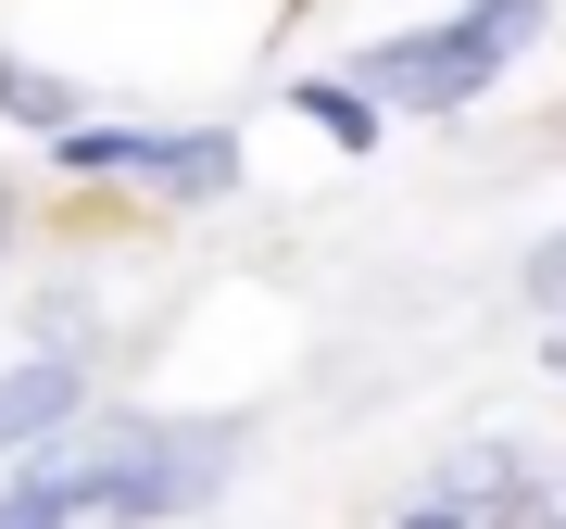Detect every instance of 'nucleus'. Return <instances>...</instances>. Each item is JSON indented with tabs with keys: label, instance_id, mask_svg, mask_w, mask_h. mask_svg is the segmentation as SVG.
<instances>
[{
	"label": "nucleus",
	"instance_id": "obj_9",
	"mask_svg": "<svg viewBox=\"0 0 566 529\" xmlns=\"http://www.w3.org/2000/svg\"><path fill=\"white\" fill-rule=\"evenodd\" d=\"M528 303H542V315H566V227L528 252Z\"/></svg>",
	"mask_w": 566,
	"mask_h": 529
},
{
	"label": "nucleus",
	"instance_id": "obj_10",
	"mask_svg": "<svg viewBox=\"0 0 566 529\" xmlns=\"http://www.w3.org/2000/svg\"><path fill=\"white\" fill-rule=\"evenodd\" d=\"M403 529H479V517H465V505H441V491H428V505H416Z\"/></svg>",
	"mask_w": 566,
	"mask_h": 529
},
{
	"label": "nucleus",
	"instance_id": "obj_4",
	"mask_svg": "<svg viewBox=\"0 0 566 529\" xmlns=\"http://www.w3.org/2000/svg\"><path fill=\"white\" fill-rule=\"evenodd\" d=\"M76 404H88V366H76V353H25V366L13 378H0V454H13V442H51V428H76Z\"/></svg>",
	"mask_w": 566,
	"mask_h": 529
},
{
	"label": "nucleus",
	"instance_id": "obj_2",
	"mask_svg": "<svg viewBox=\"0 0 566 529\" xmlns=\"http://www.w3.org/2000/svg\"><path fill=\"white\" fill-rule=\"evenodd\" d=\"M528 39H542V0H465V13L416 25V39H378L353 76L378 89V102H403V114H453V102H479Z\"/></svg>",
	"mask_w": 566,
	"mask_h": 529
},
{
	"label": "nucleus",
	"instance_id": "obj_12",
	"mask_svg": "<svg viewBox=\"0 0 566 529\" xmlns=\"http://www.w3.org/2000/svg\"><path fill=\"white\" fill-rule=\"evenodd\" d=\"M554 491H566V479H554Z\"/></svg>",
	"mask_w": 566,
	"mask_h": 529
},
{
	"label": "nucleus",
	"instance_id": "obj_11",
	"mask_svg": "<svg viewBox=\"0 0 566 529\" xmlns=\"http://www.w3.org/2000/svg\"><path fill=\"white\" fill-rule=\"evenodd\" d=\"M0 252H13V189H0Z\"/></svg>",
	"mask_w": 566,
	"mask_h": 529
},
{
	"label": "nucleus",
	"instance_id": "obj_3",
	"mask_svg": "<svg viewBox=\"0 0 566 529\" xmlns=\"http://www.w3.org/2000/svg\"><path fill=\"white\" fill-rule=\"evenodd\" d=\"M76 177H164L177 203H227L240 189V139L227 126H189V139H151V126H63L51 139Z\"/></svg>",
	"mask_w": 566,
	"mask_h": 529
},
{
	"label": "nucleus",
	"instance_id": "obj_1",
	"mask_svg": "<svg viewBox=\"0 0 566 529\" xmlns=\"http://www.w3.org/2000/svg\"><path fill=\"white\" fill-rule=\"evenodd\" d=\"M51 467L102 517H126V529L139 517H189V505L227 491V467H240V416H102V428H76Z\"/></svg>",
	"mask_w": 566,
	"mask_h": 529
},
{
	"label": "nucleus",
	"instance_id": "obj_5",
	"mask_svg": "<svg viewBox=\"0 0 566 529\" xmlns=\"http://www.w3.org/2000/svg\"><path fill=\"white\" fill-rule=\"evenodd\" d=\"M428 491H441V505H465V517H504V505H528V467H516L504 442H479V454H453Z\"/></svg>",
	"mask_w": 566,
	"mask_h": 529
},
{
	"label": "nucleus",
	"instance_id": "obj_6",
	"mask_svg": "<svg viewBox=\"0 0 566 529\" xmlns=\"http://www.w3.org/2000/svg\"><path fill=\"white\" fill-rule=\"evenodd\" d=\"M0 114H13V126H39V139H63V126H76V89L39 76L25 51H0Z\"/></svg>",
	"mask_w": 566,
	"mask_h": 529
},
{
	"label": "nucleus",
	"instance_id": "obj_7",
	"mask_svg": "<svg viewBox=\"0 0 566 529\" xmlns=\"http://www.w3.org/2000/svg\"><path fill=\"white\" fill-rule=\"evenodd\" d=\"M290 102H303V114H315L340 152H378V102H365V76H303Z\"/></svg>",
	"mask_w": 566,
	"mask_h": 529
},
{
	"label": "nucleus",
	"instance_id": "obj_8",
	"mask_svg": "<svg viewBox=\"0 0 566 529\" xmlns=\"http://www.w3.org/2000/svg\"><path fill=\"white\" fill-rule=\"evenodd\" d=\"M76 505H88V491L63 479V467H39V479H13V491H0V529H76Z\"/></svg>",
	"mask_w": 566,
	"mask_h": 529
}]
</instances>
